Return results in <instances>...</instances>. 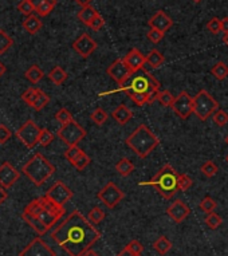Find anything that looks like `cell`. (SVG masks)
Here are the masks:
<instances>
[{"mask_svg": "<svg viewBox=\"0 0 228 256\" xmlns=\"http://www.w3.org/2000/svg\"><path fill=\"white\" fill-rule=\"evenodd\" d=\"M51 238L69 256H82L92 250L101 234L79 211H73L51 232Z\"/></svg>", "mask_w": 228, "mask_h": 256, "instance_id": "1", "label": "cell"}, {"mask_svg": "<svg viewBox=\"0 0 228 256\" xmlns=\"http://www.w3.org/2000/svg\"><path fill=\"white\" fill-rule=\"evenodd\" d=\"M118 90L125 91L129 97L134 95V94L145 95L148 98V104H153L154 101H157L158 91H160V82L149 71L142 69V70L132 74L128 81L120 85Z\"/></svg>", "mask_w": 228, "mask_h": 256, "instance_id": "2", "label": "cell"}, {"mask_svg": "<svg viewBox=\"0 0 228 256\" xmlns=\"http://www.w3.org/2000/svg\"><path fill=\"white\" fill-rule=\"evenodd\" d=\"M179 176V172L171 164H165L152 180L148 183H140V185L153 186L160 196L165 200H169L180 191Z\"/></svg>", "mask_w": 228, "mask_h": 256, "instance_id": "3", "label": "cell"}, {"mask_svg": "<svg viewBox=\"0 0 228 256\" xmlns=\"http://www.w3.org/2000/svg\"><path fill=\"white\" fill-rule=\"evenodd\" d=\"M158 137L144 124H141L126 138V145L141 158L148 157L158 146Z\"/></svg>", "mask_w": 228, "mask_h": 256, "instance_id": "4", "label": "cell"}, {"mask_svg": "<svg viewBox=\"0 0 228 256\" xmlns=\"http://www.w3.org/2000/svg\"><path fill=\"white\" fill-rule=\"evenodd\" d=\"M22 172L34 185L40 186L54 175L55 166L44 157L43 154L37 153L23 165Z\"/></svg>", "mask_w": 228, "mask_h": 256, "instance_id": "5", "label": "cell"}, {"mask_svg": "<svg viewBox=\"0 0 228 256\" xmlns=\"http://www.w3.org/2000/svg\"><path fill=\"white\" fill-rule=\"evenodd\" d=\"M219 110V102L207 90H200L193 98V113L200 121L208 120Z\"/></svg>", "mask_w": 228, "mask_h": 256, "instance_id": "6", "label": "cell"}, {"mask_svg": "<svg viewBox=\"0 0 228 256\" xmlns=\"http://www.w3.org/2000/svg\"><path fill=\"white\" fill-rule=\"evenodd\" d=\"M57 136L59 137L67 146H74V145H78L86 137V130L76 121L73 120L69 124L60 126Z\"/></svg>", "mask_w": 228, "mask_h": 256, "instance_id": "7", "label": "cell"}, {"mask_svg": "<svg viewBox=\"0 0 228 256\" xmlns=\"http://www.w3.org/2000/svg\"><path fill=\"white\" fill-rule=\"evenodd\" d=\"M40 128H39L33 120L26 121L15 133L18 140H20L28 149H33L39 144V134H40Z\"/></svg>", "mask_w": 228, "mask_h": 256, "instance_id": "8", "label": "cell"}, {"mask_svg": "<svg viewBox=\"0 0 228 256\" xmlns=\"http://www.w3.org/2000/svg\"><path fill=\"white\" fill-rule=\"evenodd\" d=\"M97 197L103 202L105 207L109 208V209H113L125 197V193L121 191L114 183H108L101 191L98 192Z\"/></svg>", "mask_w": 228, "mask_h": 256, "instance_id": "9", "label": "cell"}, {"mask_svg": "<svg viewBox=\"0 0 228 256\" xmlns=\"http://www.w3.org/2000/svg\"><path fill=\"white\" fill-rule=\"evenodd\" d=\"M172 110L174 114L179 115L181 120H187L193 113V98L187 91H180L177 97H174Z\"/></svg>", "mask_w": 228, "mask_h": 256, "instance_id": "10", "label": "cell"}, {"mask_svg": "<svg viewBox=\"0 0 228 256\" xmlns=\"http://www.w3.org/2000/svg\"><path fill=\"white\" fill-rule=\"evenodd\" d=\"M73 195H74L73 191L62 181H57L46 193V196L49 197L50 200H53V201L57 202L58 205H62V207L67 201H70L73 199Z\"/></svg>", "mask_w": 228, "mask_h": 256, "instance_id": "11", "label": "cell"}, {"mask_svg": "<svg viewBox=\"0 0 228 256\" xmlns=\"http://www.w3.org/2000/svg\"><path fill=\"white\" fill-rule=\"evenodd\" d=\"M106 73H108V75L115 81L118 85H122L124 82H126L131 75L133 74L131 71V69L128 67V65L125 63V60L124 58L122 59H117L114 60L112 65L109 66L108 69H106Z\"/></svg>", "mask_w": 228, "mask_h": 256, "instance_id": "12", "label": "cell"}, {"mask_svg": "<svg viewBox=\"0 0 228 256\" xmlns=\"http://www.w3.org/2000/svg\"><path fill=\"white\" fill-rule=\"evenodd\" d=\"M19 256H57V254L40 238H35Z\"/></svg>", "mask_w": 228, "mask_h": 256, "instance_id": "13", "label": "cell"}, {"mask_svg": "<svg viewBox=\"0 0 228 256\" xmlns=\"http://www.w3.org/2000/svg\"><path fill=\"white\" fill-rule=\"evenodd\" d=\"M73 49L76 50V54L81 55L82 58H87V56H90L95 51L97 43H95V40L90 35L82 34L81 37L73 43Z\"/></svg>", "mask_w": 228, "mask_h": 256, "instance_id": "14", "label": "cell"}, {"mask_svg": "<svg viewBox=\"0 0 228 256\" xmlns=\"http://www.w3.org/2000/svg\"><path fill=\"white\" fill-rule=\"evenodd\" d=\"M20 177V172H18L17 169L12 166L10 163H3L0 165V185L3 188H11L15 183H18Z\"/></svg>", "mask_w": 228, "mask_h": 256, "instance_id": "15", "label": "cell"}, {"mask_svg": "<svg viewBox=\"0 0 228 256\" xmlns=\"http://www.w3.org/2000/svg\"><path fill=\"white\" fill-rule=\"evenodd\" d=\"M168 216L174 223H183L185 219L190 216V209L183 200H174L168 208H167Z\"/></svg>", "mask_w": 228, "mask_h": 256, "instance_id": "16", "label": "cell"}, {"mask_svg": "<svg viewBox=\"0 0 228 256\" xmlns=\"http://www.w3.org/2000/svg\"><path fill=\"white\" fill-rule=\"evenodd\" d=\"M125 63L128 67L131 69V71L134 74L137 71H140L144 69V66L147 65V58L141 54V51L137 49H132L128 54L125 55Z\"/></svg>", "mask_w": 228, "mask_h": 256, "instance_id": "17", "label": "cell"}, {"mask_svg": "<svg viewBox=\"0 0 228 256\" xmlns=\"http://www.w3.org/2000/svg\"><path fill=\"white\" fill-rule=\"evenodd\" d=\"M149 26L151 28H156L161 33H167L169 28L173 26V20L165 14L164 11H157L149 19Z\"/></svg>", "mask_w": 228, "mask_h": 256, "instance_id": "18", "label": "cell"}, {"mask_svg": "<svg viewBox=\"0 0 228 256\" xmlns=\"http://www.w3.org/2000/svg\"><path fill=\"white\" fill-rule=\"evenodd\" d=\"M112 115H113L114 120L117 121L120 125H125V124H128L133 118V111L126 105H120L118 108L114 109Z\"/></svg>", "mask_w": 228, "mask_h": 256, "instance_id": "19", "label": "cell"}, {"mask_svg": "<svg viewBox=\"0 0 228 256\" xmlns=\"http://www.w3.org/2000/svg\"><path fill=\"white\" fill-rule=\"evenodd\" d=\"M22 218L23 220H24V221H26V223H27L38 235H44L47 231H49V228H47V227L39 220L38 216H34V215H30V213L23 212Z\"/></svg>", "mask_w": 228, "mask_h": 256, "instance_id": "20", "label": "cell"}, {"mask_svg": "<svg viewBox=\"0 0 228 256\" xmlns=\"http://www.w3.org/2000/svg\"><path fill=\"white\" fill-rule=\"evenodd\" d=\"M145 58H147V65L149 66L151 70H157V69H160L163 66L164 62H165V56L157 49L152 50Z\"/></svg>", "mask_w": 228, "mask_h": 256, "instance_id": "21", "label": "cell"}, {"mask_svg": "<svg viewBox=\"0 0 228 256\" xmlns=\"http://www.w3.org/2000/svg\"><path fill=\"white\" fill-rule=\"evenodd\" d=\"M134 169H136L134 164L126 157L121 158L120 161L115 164V172L122 177H128L129 175H132L134 172Z\"/></svg>", "mask_w": 228, "mask_h": 256, "instance_id": "22", "label": "cell"}, {"mask_svg": "<svg viewBox=\"0 0 228 256\" xmlns=\"http://www.w3.org/2000/svg\"><path fill=\"white\" fill-rule=\"evenodd\" d=\"M23 28H24L28 34L35 35V34L38 33L39 30L42 28V22H40V19H39L38 17L30 15V17H27L24 19V22H23Z\"/></svg>", "mask_w": 228, "mask_h": 256, "instance_id": "23", "label": "cell"}, {"mask_svg": "<svg viewBox=\"0 0 228 256\" xmlns=\"http://www.w3.org/2000/svg\"><path fill=\"white\" fill-rule=\"evenodd\" d=\"M98 15V11H95V8L92 6L82 7V10L78 12V19L81 20L85 26H89L94 18Z\"/></svg>", "mask_w": 228, "mask_h": 256, "instance_id": "24", "label": "cell"}, {"mask_svg": "<svg viewBox=\"0 0 228 256\" xmlns=\"http://www.w3.org/2000/svg\"><path fill=\"white\" fill-rule=\"evenodd\" d=\"M153 248L154 251L160 254V255H167L171 248H172V243L167 236H160L154 243H153Z\"/></svg>", "mask_w": 228, "mask_h": 256, "instance_id": "25", "label": "cell"}, {"mask_svg": "<svg viewBox=\"0 0 228 256\" xmlns=\"http://www.w3.org/2000/svg\"><path fill=\"white\" fill-rule=\"evenodd\" d=\"M49 79L54 85L59 86V85H62L67 79V73L60 66H55L54 69L49 73Z\"/></svg>", "mask_w": 228, "mask_h": 256, "instance_id": "26", "label": "cell"}, {"mask_svg": "<svg viewBox=\"0 0 228 256\" xmlns=\"http://www.w3.org/2000/svg\"><path fill=\"white\" fill-rule=\"evenodd\" d=\"M24 76H26L31 83H38L39 81L43 79L44 73L42 69H39L38 66L33 65L27 71H26V73H24Z\"/></svg>", "mask_w": 228, "mask_h": 256, "instance_id": "27", "label": "cell"}, {"mask_svg": "<svg viewBox=\"0 0 228 256\" xmlns=\"http://www.w3.org/2000/svg\"><path fill=\"white\" fill-rule=\"evenodd\" d=\"M211 74L217 81H223L228 76V66L224 62H217L211 69Z\"/></svg>", "mask_w": 228, "mask_h": 256, "instance_id": "28", "label": "cell"}, {"mask_svg": "<svg viewBox=\"0 0 228 256\" xmlns=\"http://www.w3.org/2000/svg\"><path fill=\"white\" fill-rule=\"evenodd\" d=\"M12 44H14V40L4 30H0V55H3L7 50L11 49Z\"/></svg>", "mask_w": 228, "mask_h": 256, "instance_id": "29", "label": "cell"}, {"mask_svg": "<svg viewBox=\"0 0 228 256\" xmlns=\"http://www.w3.org/2000/svg\"><path fill=\"white\" fill-rule=\"evenodd\" d=\"M57 6V0H46L43 4H40L38 8H35V12L38 14L39 17H47L50 15V12L53 11Z\"/></svg>", "mask_w": 228, "mask_h": 256, "instance_id": "30", "label": "cell"}, {"mask_svg": "<svg viewBox=\"0 0 228 256\" xmlns=\"http://www.w3.org/2000/svg\"><path fill=\"white\" fill-rule=\"evenodd\" d=\"M39 93H40V89L30 88L22 94V99L28 105V106H33L34 102H35L37 98H38Z\"/></svg>", "mask_w": 228, "mask_h": 256, "instance_id": "31", "label": "cell"}, {"mask_svg": "<svg viewBox=\"0 0 228 256\" xmlns=\"http://www.w3.org/2000/svg\"><path fill=\"white\" fill-rule=\"evenodd\" d=\"M105 212H103V209L102 208H99V207H94L89 212V215H87V219H89V221L93 224H99L101 221H102L103 219H105Z\"/></svg>", "mask_w": 228, "mask_h": 256, "instance_id": "32", "label": "cell"}, {"mask_svg": "<svg viewBox=\"0 0 228 256\" xmlns=\"http://www.w3.org/2000/svg\"><path fill=\"white\" fill-rule=\"evenodd\" d=\"M90 118L94 124H97L98 126L103 125L106 120H108V113L102 109V108H97V109L93 111L90 114Z\"/></svg>", "mask_w": 228, "mask_h": 256, "instance_id": "33", "label": "cell"}, {"mask_svg": "<svg viewBox=\"0 0 228 256\" xmlns=\"http://www.w3.org/2000/svg\"><path fill=\"white\" fill-rule=\"evenodd\" d=\"M199 207H200V209L203 211V212L211 213V212H215V209L217 208V204H216V201L212 199V197L207 196L201 200L200 204H199Z\"/></svg>", "mask_w": 228, "mask_h": 256, "instance_id": "34", "label": "cell"}, {"mask_svg": "<svg viewBox=\"0 0 228 256\" xmlns=\"http://www.w3.org/2000/svg\"><path fill=\"white\" fill-rule=\"evenodd\" d=\"M200 170H201V173L206 176V177L211 179V177H213V176L216 175L219 168H217V165L213 163V161H207V163H204L203 165H201Z\"/></svg>", "mask_w": 228, "mask_h": 256, "instance_id": "35", "label": "cell"}, {"mask_svg": "<svg viewBox=\"0 0 228 256\" xmlns=\"http://www.w3.org/2000/svg\"><path fill=\"white\" fill-rule=\"evenodd\" d=\"M222 221H223L222 218H220L216 212L207 213L206 224L208 225V228H211V229L219 228V227L222 225Z\"/></svg>", "mask_w": 228, "mask_h": 256, "instance_id": "36", "label": "cell"}, {"mask_svg": "<svg viewBox=\"0 0 228 256\" xmlns=\"http://www.w3.org/2000/svg\"><path fill=\"white\" fill-rule=\"evenodd\" d=\"M49 102H50L49 95L44 93V91H42V90H40V93H39L38 98H37V101L34 102V105L31 106V108H34V110H37V111H40V110H43L44 108L49 105Z\"/></svg>", "mask_w": 228, "mask_h": 256, "instance_id": "37", "label": "cell"}, {"mask_svg": "<svg viewBox=\"0 0 228 256\" xmlns=\"http://www.w3.org/2000/svg\"><path fill=\"white\" fill-rule=\"evenodd\" d=\"M90 161H92V160H90V157L87 156L86 153L82 152L81 154L71 163V165H73L74 168L78 169V170H83V169L86 168L87 165L90 164Z\"/></svg>", "mask_w": 228, "mask_h": 256, "instance_id": "38", "label": "cell"}, {"mask_svg": "<svg viewBox=\"0 0 228 256\" xmlns=\"http://www.w3.org/2000/svg\"><path fill=\"white\" fill-rule=\"evenodd\" d=\"M55 120L59 122L60 125H66V124H69L71 121L74 120L73 118V115L69 110L66 109V108H62L57 111V114H55Z\"/></svg>", "mask_w": 228, "mask_h": 256, "instance_id": "39", "label": "cell"}, {"mask_svg": "<svg viewBox=\"0 0 228 256\" xmlns=\"http://www.w3.org/2000/svg\"><path fill=\"white\" fill-rule=\"evenodd\" d=\"M157 101L163 105V106H169V108H171L172 104H173L174 97L168 90H160L157 95Z\"/></svg>", "mask_w": 228, "mask_h": 256, "instance_id": "40", "label": "cell"}, {"mask_svg": "<svg viewBox=\"0 0 228 256\" xmlns=\"http://www.w3.org/2000/svg\"><path fill=\"white\" fill-rule=\"evenodd\" d=\"M53 141H54V134L49 129H42L39 134V144L42 146H49Z\"/></svg>", "mask_w": 228, "mask_h": 256, "instance_id": "41", "label": "cell"}, {"mask_svg": "<svg viewBox=\"0 0 228 256\" xmlns=\"http://www.w3.org/2000/svg\"><path fill=\"white\" fill-rule=\"evenodd\" d=\"M18 10L22 12L23 15L26 17H30L34 11H35V7L33 6L31 0H22L19 4H18Z\"/></svg>", "mask_w": 228, "mask_h": 256, "instance_id": "42", "label": "cell"}, {"mask_svg": "<svg viewBox=\"0 0 228 256\" xmlns=\"http://www.w3.org/2000/svg\"><path fill=\"white\" fill-rule=\"evenodd\" d=\"M82 152H83V150H82L81 147L78 146V145H74V146H69L67 147V150L65 152V157H66V160H67V161L71 164L73 161H74V160H76V157H78V156H79V154H81Z\"/></svg>", "mask_w": 228, "mask_h": 256, "instance_id": "43", "label": "cell"}, {"mask_svg": "<svg viewBox=\"0 0 228 256\" xmlns=\"http://www.w3.org/2000/svg\"><path fill=\"white\" fill-rule=\"evenodd\" d=\"M212 118H213V122H215L217 126H224L228 124V114L224 110H217L216 113L212 115Z\"/></svg>", "mask_w": 228, "mask_h": 256, "instance_id": "44", "label": "cell"}, {"mask_svg": "<svg viewBox=\"0 0 228 256\" xmlns=\"http://www.w3.org/2000/svg\"><path fill=\"white\" fill-rule=\"evenodd\" d=\"M207 28H208V31L212 34H219L222 31V19H219V18H212L209 22L207 23Z\"/></svg>", "mask_w": 228, "mask_h": 256, "instance_id": "45", "label": "cell"}, {"mask_svg": "<svg viewBox=\"0 0 228 256\" xmlns=\"http://www.w3.org/2000/svg\"><path fill=\"white\" fill-rule=\"evenodd\" d=\"M193 184V181L190 179L188 175H183V173H180L179 176V186H180V191H188L190 186Z\"/></svg>", "mask_w": 228, "mask_h": 256, "instance_id": "46", "label": "cell"}, {"mask_svg": "<svg viewBox=\"0 0 228 256\" xmlns=\"http://www.w3.org/2000/svg\"><path fill=\"white\" fill-rule=\"evenodd\" d=\"M147 38L152 42V43H158V42H161L164 38V33L161 31H158L156 28H151L149 30V33L147 34Z\"/></svg>", "mask_w": 228, "mask_h": 256, "instance_id": "47", "label": "cell"}, {"mask_svg": "<svg viewBox=\"0 0 228 256\" xmlns=\"http://www.w3.org/2000/svg\"><path fill=\"white\" fill-rule=\"evenodd\" d=\"M103 26H105V19H103V17L101 14H98L97 17L93 19L92 23L89 24V27L92 28V30H94V31H99Z\"/></svg>", "mask_w": 228, "mask_h": 256, "instance_id": "48", "label": "cell"}, {"mask_svg": "<svg viewBox=\"0 0 228 256\" xmlns=\"http://www.w3.org/2000/svg\"><path fill=\"white\" fill-rule=\"evenodd\" d=\"M126 247H128L133 254H136V255L138 256H141V254L144 252V245H142L138 240H132L131 243L126 245Z\"/></svg>", "mask_w": 228, "mask_h": 256, "instance_id": "49", "label": "cell"}, {"mask_svg": "<svg viewBox=\"0 0 228 256\" xmlns=\"http://www.w3.org/2000/svg\"><path fill=\"white\" fill-rule=\"evenodd\" d=\"M11 130H10L6 125H0V145L6 144V142L11 138Z\"/></svg>", "mask_w": 228, "mask_h": 256, "instance_id": "50", "label": "cell"}, {"mask_svg": "<svg viewBox=\"0 0 228 256\" xmlns=\"http://www.w3.org/2000/svg\"><path fill=\"white\" fill-rule=\"evenodd\" d=\"M7 196H8V193H7L6 188H3V186L0 185V205L3 204V202L6 201Z\"/></svg>", "mask_w": 228, "mask_h": 256, "instance_id": "51", "label": "cell"}, {"mask_svg": "<svg viewBox=\"0 0 228 256\" xmlns=\"http://www.w3.org/2000/svg\"><path fill=\"white\" fill-rule=\"evenodd\" d=\"M117 256H138V255H136V254H133V252H132V251L129 250L128 247H125V248L121 251L120 254H118V255H117Z\"/></svg>", "mask_w": 228, "mask_h": 256, "instance_id": "52", "label": "cell"}, {"mask_svg": "<svg viewBox=\"0 0 228 256\" xmlns=\"http://www.w3.org/2000/svg\"><path fill=\"white\" fill-rule=\"evenodd\" d=\"M222 31L224 34L228 33V18H223L222 19Z\"/></svg>", "mask_w": 228, "mask_h": 256, "instance_id": "53", "label": "cell"}, {"mask_svg": "<svg viewBox=\"0 0 228 256\" xmlns=\"http://www.w3.org/2000/svg\"><path fill=\"white\" fill-rule=\"evenodd\" d=\"M76 1L79 4V6L86 7V6H90V3H92L93 0H76Z\"/></svg>", "mask_w": 228, "mask_h": 256, "instance_id": "54", "label": "cell"}, {"mask_svg": "<svg viewBox=\"0 0 228 256\" xmlns=\"http://www.w3.org/2000/svg\"><path fill=\"white\" fill-rule=\"evenodd\" d=\"M44 1H46V0H31V3H33V6L35 7V8H38L40 4H43Z\"/></svg>", "mask_w": 228, "mask_h": 256, "instance_id": "55", "label": "cell"}, {"mask_svg": "<svg viewBox=\"0 0 228 256\" xmlns=\"http://www.w3.org/2000/svg\"><path fill=\"white\" fill-rule=\"evenodd\" d=\"M82 256H99V255H98L95 251L89 250V251H86V252H85V254H83V255H82Z\"/></svg>", "mask_w": 228, "mask_h": 256, "instance_id": "56", "label": "cell"}, {"mask_svg": "<svg viewBox=\"0 0 228 256\" xmlns=\"http://www.w3.org/2000/svg\"><path fill=\"white\" fill-rule=\"evenodd\" d=\"M6 66L3 65V63H1V62H0V78H1V76L4 75V74H6Z\"/></svg>", "mask_w": 228, "mask_h": 256, "instance_id": "57", "label": "cell"}, {"mask_svg": "<svg viewBox=\"0 0 228 256\" xmlns=\"http://www.w3.org/2000/svg\"><path fill=\"white\" fill-rule=\"evenodd\" d=\"M223 42H224V44L228 47V33L224 34V38H223Z\"/></svg>", "mask_w": 228, "mask_h": 256, "instance_id": "58", "label": "cell"}, {"mask_svg": "<svg viewBox=\"0 0 228 256\" xmlns=\"http://www.w3.org/2000/svg\"><path fill=\"white\" fill-rule=\"evenodd\" d=\"M192 1H195V3H200L201 0H192Z\"/></svg>", "mask_w": 228, "mask_h": 256, "instance_id": "59", "label": "cell"}, {"mask_svg": "<svg viewBox=\"0 0 228 256\" xmlns=\"http://www.w3.org/2000/svg\"><path fill=\"white\" fill-rule=\"evenodd\" d=\"M226 144H227V145H228V136L226 137Z\"/></svg>", "mask_w": 228, "mask_h": 256, "instance_id": "60", "label": "cell"}, {"mask_svg": "<svg viewBox=\"0 0 228 256\" xmlns=\"http://www.w3.org/2000/svg\"><path fill=\"white\" fill-rule=\"evenodd\" d=\"M226 161H227V163H228V154H227V157H226Z\"/></svg>", "mask_w": 228, "mask_h": 256, "instance_id": "61", "label": "cell"}]
</instances>
